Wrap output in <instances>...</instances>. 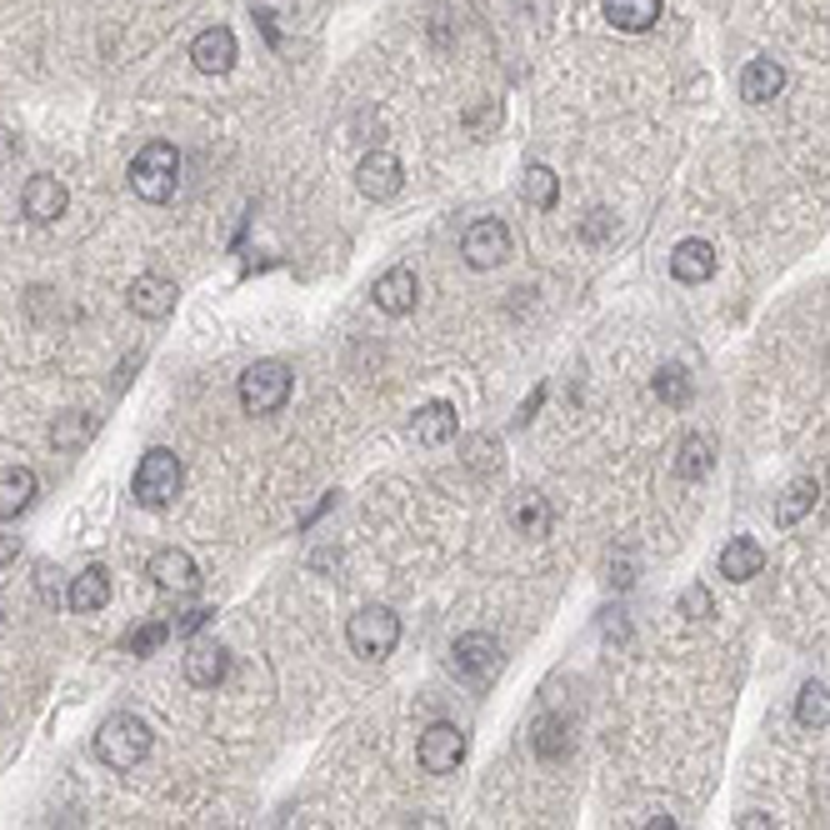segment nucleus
<instances>
[{"mask_svg":"<svg viewBox=\"0 0 830 830\" xmlns=\"http://www.w3.org/2000/svg\"><path fill=\"white\" fill-rule=\"evenodd\" d=\"M720 576L726 580H756L760 570H766V550H760V540H750V536H730L726 546H720Z\"/></svg>","mask_w":830,"mask_h":830,"instance_id":"nucleus-17","label":"nucleus"},{"mask_svg":"<svg viewBox=\"0 0 830 830\" xmlns=\"http://www.w3.org/2000/svg\"><path fill=\"white\" fill-rule=\"evenodd\" d=\"M126 180H130V190H136L140 200L160 206V200L176 196V180H180V150L170 146V140H150V146H140V150H136V160H130Z\"/></svg>","mask_w":830,"mask_h":830,"instance_id":"nucleus-1","label":"nucleus"},{"mask_svg":"<svg viewBox=\"0 0 830 830\" xmlns=\"http://www.w3.org/2000/svg\"><path fill=\"white\" fill-rule=\"evenodd\" d=\"M210 616H216V610H206V606H200V610H186V616H180L176 626H170V636H196V630L206 626Z\"/></svg>","mask_w":830,"mask_h":830,"instance_id":"nucleus-34","label":"nucleus"},{"mask_svg":"<svg viewBox=\"0 0 830 830\" xmlns=\"http://www.w3.org/2000/svg\"><path fill=\"white\" fill-rule=\"evenodd\" d=\"M460 256H466L470 270H496L510 260V226L506 220H476V226H466V236H460Z\"/></svg>","mask_w":830,"mask_h":830,"instance_id":"nucleus-6","label":"nucleus"},{"mask_svg":"<svg viewBox=\"0 0 830 830\" xmlns=\"http://www.w3.org/2000/svg\"><path fill=\"white\" fill-rule=\"evenodd\" d=\"M670 276L686 280V286L710 280L716 276V246H710V240H680L676 256H670Z\"/></svg>","mask_w":830,"mask_h":830,"instance_id":"nucleus-21","label":"nucleus"},{"mask_svg":"<svg viewBox=\"0 0 830 830\" xmlns=\"http://www.w3.org/2000/svg\"><path fill=\"white\" fill-rule=\"evenodd\" d=\"M96 756L106 760L110 770H136L140 760L150 756V726L130 710H116V716L100 720L96 730Z\"/></svg>","mask_w":830,"mask_h":830,"instance_id":"nucleus-2","label":"nucleus"},{"mask_svg":"<svg viewBox=\"0 0 830 830\" xmlns=\"http://www.w3.org/2000/svg\"><path fill=\"white\" fill-rule=\"evenodd\" d=\"M680 616L686 620H710L716 616V600H710L706 586H686L680 590Z\"/></svg>","mask_w":830,"mask_h":830,"instance_id":"nucleus-32","label":"nucleus"},{"mask_svg":"<svg viewBox=\"0 0 830 830\" xmlns=\"http://www.w3.org/2000/svg\"><path fill=\"white\" fill-rule=\"evenodd\" d=\"M530 746H536V756L546 760H560L570 750V736H566V720L560 716H540L536 730H530Z\"/></svg>","mask_w":830,"mask_h":830,"instance_id":"nucleus-28","label":"nucleus"},{"mask_svg":"<svg viewBox=\"0 0 830 830\" xmlns=\"http://www.w3.org/2000/svg\"><path fill=\"white\" fill-rule=\"evenodd\" d=\"M16 556H20V540L16 536H0V570H6Z\"/></svg>","mask_w":830,"mask_h":830,"instance_id":"nucleus-37","label":"nucleus"},{"mask_svg":"<svg viewBox=\"0 0 830 830\" xmlns=\"http://www.w3.org/2000/svg\"><path fill=\"white\" fill-rule=\"evenodd\" d=\"M10 156H16V136H10V130H0V166H6Z\"/></svg>","mask_w":830,"mask_h":830,"instance_id":"nucleus-38","label":"nucleus"},{"mask_svg":"<svg viewBox=\"0 0 830 830\" xmlns=\"http://www.w3.org/2000/svg\"><path fill=\"white\" fill-rule=\"evenodd\" d=\"M240 46H236V30L230 26H206L196 40H190V66L200 70V76H226L230 66H236Z\"/></svg>","mask_w":830,"mask_h":830,"instance_id":"nucleus-10","label":"nucleus"},{"mask_svg":"<svg viewBox=\"0 0 830 830\" xmlns=\"http://www.w3.org/2000/svg\"><path fill=\"white\" fill-rule=\"evenodd\" d=\"M490 120H500V106H496V100H486V106L466 110V126H470V130H476V136H480V130H486V126H490Z\"/></svg>","mask_w":830,"mask_h":830,"instance_id":"nucleus-35","label":"nucleus"},{"mask_svg":"<svg viewBox=\"0 0 830 830\" xmlns=\"http://www.w3.org/2000/svg\"><path fill=\"white\" fill-rule=\"evenodd\" d=\"M816 500H820V486H816V480H790L786 496L776 500V526H800V520L816 510Z\"/></svg>","mask_w":830,"mask_h":830,"instance_id":"nucleus-25","label":"nucleus"},{"mask_svg":"<svg viewBox=\"0 0 830 830\" xmlns=\"http://www.w3.org/2000/svg\"><path fill=\"white\" fill-rule=\"evenodd\" d=\"M616 236V216L610 210H590L586 220H580V240H590V246H600V240Z\"/></svg>","mask_w":830,"mask_h":830,"instance_id":"nucleus-33","label":"nucleus"},{"mask_svg":"<svg viewBox=\"0 0 830 830\" xmlns=\"http://www.w3.org/2000/svg\"><path fill=\"white\" fill-rule=\"evenodd\" d=\"M166 640H170V620H146V626L126 630V650H130V656H156Z\"/></svg>","mask_w":830,"mask_h":830,"instance_id":"nucleus-30","label":"nucleus"},{"mask_svg":"<svg viewBox=\"0 0 830 830\" xmlns=\"http://www.w3.org/2000/svg\"><path fill=\"white\" fill-rule=\"evenodd\" d=\"M90 436V416H80V410H66V416L50 426V440H56V450H80Z\"/></svg>","mask_w":830,"mask_h":830,"instance_id":"nucleus-31","label":"nucleus"},{"mask_svg":"<svg viewBox=\"0 0 830 830\" xmlns=\"http://www.w3.org/2000/svg\"><path fill=\"white\" fill-rule=\"evenodd\" d=\"M740 830H776V826H770L766 810H750V816H740Z\"/></svg>","mask_w":830,"mask_h":830,"instance_id":"nucleus-36","label":"nucleus"},{"mask_svg":"<svg viewBox=\"0 0 830 830\" xmlns=\"http://www.w3.org/2000/svg\"><path fill=\"white\" fill-rule=\"evenodd\" d=\"M146 576L156 580V590H166V596H196V590H200L196 556H190V550H180V546L156 550V556H150V566H146Z\"/></svg>","mask_w":830,"mask_h":830,"instance_id":"nucleus-7","label":"nucleus"},{"mask_svg":"<svg viewBox=\"0 0 830 830\" xmlns=\"http://www.w3.org/2000/svg\"><path fill=\"white\" fill-rule=\"evenodd\" d=\"M70 206V190L60 176H30L26 190H20V210H26L36 226H56Z\"/></svg>","mask_w":830,"mask_h":830,"instance_id":"nucleus-11","label":"nucleus"},{"mask_svg":"<svg viewBox=\"0 0 830 830\" xmlns=\"http://www.w3.org/2000/svg\"><path fill=\"white\" fill-rule=\"evenodd\" d=\"M600 6H606L610 26L626 30V36H640V30H650L666 16V0H600Z\"/></svg>","mask_w":830,"mask_h":830,"instance_id":"nucleus-22","label":"nucleus"},{"mask_svg":"<svg viewBox=\"0 0 830 830\" xmlns=\"http://www.w3.org/2000/svg\"><path fill=\"white\" fill-rule=\"evenodd\" d=\"M346 640H350V650H356L360 660H386L390 650L400 646V616H396V610H386V606L356 610L350 626H346Z\"/></svg>","mask_w":830,"mask_h":830,"instance_id":"nucleus-5","label":"nucleus"},{"mask_svg":"<svg viewBox=\"0 0 830 830\" xmlns=\"http://www.w3.org/2000/svg\"><path fill=\"white\" fill-rule=\"evenodd\" d=\"M376 310H386V316H410L416 310V296H420V286H416V270L410 266H390L386 276L376 280Z\"/></svg>","mask_w":830,"mask_h":830,"instance_id":"nucleus-15","label":"nucleus"},{"mask_svg":"<svg viewBox=\"0 0 830 830\" xmlns=\"http://www.w3.org/2000/svg\"><path fill=\"white\" fill-rule=\"evenodd\" d=\"M496 640L486 636V630H466V636L450 646V670H456L460 680H470V686H486L490 676H496Z\"/></svg>","mask_w":830,"mask_h":830,"instance_id":"nucleus-9","label":"nucleus"},{"mask_svg":"<svg viewBox=\"0 0 830 830\" xmlns=\"http://www.w3.org/2000/svg\"><path fill=\"white\" fill-rule=\"evenodd\" d=\"M796 720H800L806 730L830 726V690L820 686V680H806V686H800V696H796Z\"/></svg>","mask_w":830,"mask_h":830,"instance_id":"nucleus-26","label":"nucleus"},{"mask_svg":"<svg viewBox=\"0 0 830 830\" xmlns=\"http://www.w3.org/2000/svg\"><path fill=\"white\" fill-rule=\"evenodd\" d=\"M416 756H420V766H426L430 776H450V770L466 760V730L450 726V720H436V726H426Z\"/></svg>","mask_w":830,"mask_h":830,"instance_id":"nucleus-8","label":"nucleus"},{"mask_svg":"<svg viewBox=\"0 0 830 830\" xmlns=\"http://www.w3.org/2000/svg\"><path fill=\"white\" fill-rule=\"evenodd\" d=\"M710 466H716V440H710L706 430H690V436L680 440V456H676L680 480H700V476H710Z\"/></svg>","mask_w":830,"mask_h":830,"instance_id":"nucleus-24","label":"nucleus"},{"mask_svg":"<svg viewBox=\"0 0 830 830\" xmlns=\"http://www.w3.org/2000/svg\"><path fill=\"white\" fill-rule=\"evenodd\" d=\"M650 390H656V400H666V406H690V396H696V386H690L686 366H660L656 380H650Z\"/></svg>","mask_w":830,"mask_h":830,"instance_id":"nucleus-27","label":"nucleus"},{"mask_svg":"<svg viewBox=\"0 0 830 830\" xmlns=\"http://www.w3.org/2000/svg\"><path fill=\"white\" fill-rule=\"evenodd\" d=\"M36 500V470L30 466H6L0 470V520H16Z\"/></svg>","mask_w":830,"mask_h":830,"instance_id":"nucleus-23","label":"nucleus"},{"mask_svg":"<svg viewBox=\"0 0 830 830\" xmlns=\"http://www.w3.org/2000/svg\"><path fill=\"white\" fill-rule=\"evenodd\" d=\"M130 310H136L140 320H166L170 310H176V280L166 276H136L126 290Z\"/></svg>","mask_w":830,"mask_h":830,"instance_id":"nucleus-14","label":"nucleus"},{"mask_svg":"<svg viewBox=\"0 0 830 830\" xmlns=\"http://www.w3.org/2000/svg\"><path fill=\"white\" fill-rule=\"evenodd\" d=\"M180 480H186V470H180V456L166 446L146 450L136 466V476H130V496H136L140 510H166L170 500L180 496Z\"/></svg>","mask_w":830,"mask_h":830,"instance_id":"nucleus-3","label":"nucleus"},{"mask_svg":"<svg viewBox=\"0 0 830 830\" xmlns=\"http://www.w3.org/2000/svg\"><path fill=\"white\" fill-rule=\"evenodd\" d=\"M780 90H786V66L780 60H746V70H740V96L750 100V106H766V100H776Z\"/></svg>","mask_w":830,"mask_h":830,"instance_id":"nucleus-19","label":"nucleus"},{"mask_svg":"<svg viewBox=\"0 0 830 830\" xmlns=\"http://www.w3.org/2000/svg\"><path fill=\"white\" fill-rule=\"evenodd\" d=\"M520 196H526L536 210H556V200H560L556 170H550V166H530V170H526V186H520Z\"/></svg>","mask_w":830,"mask_h":830,"instance_id":"nucleus-29","label":"nucleus"},{"mask_svg":"<svg viewBox=\"0 0 830 830\" xmlns=\"http://www.w3.org/2000/svg\"><path fill=\"white\" fill-rule=\"evenodd\" d=\"M230 676V650L220 640H190L186 646V680L200 690H216Z\"/></svg>","mask_w":830,"mask_h":830,"instance_id":"nucleus-13","label":"nucleus"},{"mask_svg":"<svg viewBox=\"0 0 830 830\" xmlns=\"http://www.w3.org/2000/svg\"><path fill=\"white\" fill-rule=\"evenodd\" d=\"M356 186H360V196H370V200H390L406 186V170H400V160L390 156V150H370L356 166Z\"/></svg>","mask_w":830,"mask_h":830,"instance_id":"nucleus-12","label":"nucleus"},{"mask_svg":"<svg viewBox=\"0 0 830 830\" xmlns=\"http://www.w3.org/2000/svg\"><path fill=\"white\" fill-rule=\"evenodd\" d=\"M66 606L76 616H96V610L110 606V570L106 566H86L66 590Z\"/></svg>","mask_w":830,"mask_h":830,"instance_id":"nucleus-18","label":"nucleus"},{"mask_svg":"<svg viewBox=\"0 0 830 830\" xmlns=\"http://www.w3.org/2000/svg\"><path fill=\"white\" fill-rule=\"evenodd\" d=\"M240 410L246 416H276L290 400V366L286 360H256L240 370Z\"/></svg>","mask_w":830,"mask_h":830,"instance_id":"nucleus-4","label":"nucleus"},{"mask_svg":"<svg viewBox=\"0 0 830 830\" xmlns=\"http://www.w3.org/2000/svg\"><path fill=\"white\" fill-rule=\"evenodd\" d=\"M646 830H676V820H670V816H650Z\"/></svg>","mask_w":830,"mask_h":830,"instance_id":"nucleus-39","label":"nucleus"},{"mask_svg":"<svg viewBox=\"0 0 830 830\" xmlns=\"http://www.w3.org/2000/svg\"><path fill=\"white\" fill-rule=\"evenodd\" d=\"M460 416L450 400H426V406L416 410V420H410V436L420 440V446H446L450 436H456Z\"/></svg>","mask_w":830,"mask_h":830,"instance_id":"nucleus-20","label":"nucleus"},{"mask_svg":"<svg viewBox=\"0 0 830 830\" xmlns=\"http://www.w3.org/2000/svg\"><path fill=\"white\" fill-rule=\"evenodd\" d=\"M510 526L526 540H546L550 526H556V510H550V500L540 496V490H520V496L510 500Z\"/></svg>","mask_w":830,"mask_h":830,"instance_id":"nucleus-16","label":"nucleus"}]
</instances>
